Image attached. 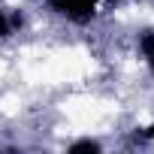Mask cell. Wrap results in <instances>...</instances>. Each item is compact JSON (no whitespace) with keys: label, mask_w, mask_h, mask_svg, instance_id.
I'll list each match as a JSON object with an SVG mask.
<instances>
[{"label":"cell","mask_w":154,"mask_h":154,"mask_svg":"<svg viewBox=\"0 0 154 154\" xmlns=\"http://www.w3.org/2000/svg\"><path fill=\"white\" fill-rule=\"evenodd\" d=\"M51 6H54L60 15L72 18V21H88V18L94 15L97 0H51Z\"/></svg>","instance_id":"cell-1"},{"label":"cell","mask_w":154,"mask_h":154,"mask_svg":"<svg viewBox=\"0 0 154 154\" xmlns=\"http://www.w3.org/2000/svg\"><path fill=\"white\" fill-rule=\"evenodd\" d=\"M139 48H142V57H145V63L154 69V30H145V33L139 36Z\"/></svg>","instance_id":"cell-2"},{"label":"cell","mask_w":154,"mask_h":154,"mask_svg":"<svg viewBox=\"0 0 154 154\" xmlns=\"http://www.w3.org/2000/svg\"><path fill=\"white\" fill-rule=\"evenodd\" d=\"M97 151H100V142L94 139H79L69 145V154H97Z\"/></svg>","instance_id":"cell-3"},{"label":"cell","mask_w":154,"mask_h":154,"mask_svg":"<svg viewBox=\"0 0 154 154\" xmlns=\"http://www.w3.org/2000/svg\"><path fill=\"white\" fill-rule=\"evenodd\" d=\"M9 30H12V21L3 15V9H0V36H9Z\"/></svg>","instance_id":"cell-4"},{"label":"cell","mask_w":154,"mask_h":154,"mask_svg":"<svg viewBox=\"0 0 154 154\" xmlns=\"http://www.w3.org/2000/svg\"><path fill=\"white\" fill-rule=\"evenodd\" d=\"M145 139H154V124H151V127L145 130Z\"/></svg>","instance_id":"cell-5"}]
</instances>
